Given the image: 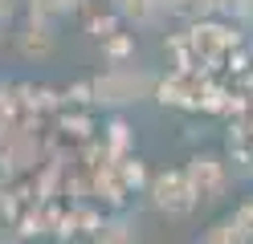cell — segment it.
Instances as JSON below:
<instances>
[{
  "label": "cell",
  "instance_id": "4",
  "mask_svg": "<svg viewBox=\"0 0 253 244\" xmlns=\"http://www.w3.org/2000/svg\"><path fill=\"white\" fill-rule=\"evenodd\" d=\"M188 41L196 45V53L204 49L209 57H216V53H225V49L237 45V33H233L229 25H200V21H196V25H192V37H188Z\"/></svg>",
  "mask_w": 253,
  "mask_h": 244
},
{
  "label": "cell",
  "instance_id": "5",
  "mask_svg": "<svg viewBox=\"0 0 253 244\" xmlns=\"http://www.w3.org/2000/svg\"><path fill=\"white\" fill-rule=\"evenodd\" d=\"M17 49L25 57H49L53 53V25H41V21H29L17 33Z\"/></svg>",
  "mask_w": 253,
  "mask_h": 244
},
{
  "label": "cell",
  "instance_id": "10",
  "mask_svg": "<svg viewBox=\"0 0 253 244\" xmlns=\"http://www.w3.org/2000/svg\"><path fill=\"white\" fill-rule=\"evenodd\" d=\"M98 244H139V236H135V228H126V224H106L98 232Z\"/></svg>",
  "mask_w": 253,
  "mask_h": 244
},
{
  "label": "cell",
  "instance_id": "9",
  "mask_svg": "<svg viewBox=\"0 0 253 244\" xmlns=\"http://www.w3.org/2000/svg\"><path fill=\"white\" fill-rule=\"evenodd\" d=\"M212 12L233 16V21H249L253 16V0H212Z\"/></svg>",
  "mask_w": 253,
  "mask_h": 244
},
{
  "label": "cell",
  "instance_id": "14",
  "mask_svg": "<svg viewBox=\"0 0 253 244\" xmlns=\"http://www.w3.org/2000/svg\"><path fill=\"white\" fill-rule=\"evenodd\" d=\"M4 29H8V25H4V21H0V41H4Z\"/></svg>",
  "mask_w": 253,
  "mask_h": 244
},
{
  "label": "cell",
  "instance_id": "6",
  "mask_svg": "<svg viewBox=\"0 0 253 244\" xmlns=\"http://www.w3.org/2000/svg\"><path fill=\"white\" fill-rule=\"evenodd\" d=\"M106 4L126 25H151L160 16V0H106Z\"/></svg>",
  "mask_w": 253,
  "mask_h": 244
},
{
  "label": "cell",
  "instance_id": "13",
  "mask_svg": "<svg viewBox=\"0 0 253 244\" xmlns=\"http://www.w3.org/2000/svg\"><path fill=\"white\" fill-rule=\"evenodd\" d=\"M61 4H66V12H74L78 4H82V0H61Z\"/></svg>",
  "mask_w": 253,
  "mask_h": 244
},
{
  "label": "cell",
  "instance_id": "8",
  "mask_svg": "<svg viewBox=\"0 0 253 244\" xmlns=\"http://www.w3.org/2000/svg\"><path fill=\"white\" fill-rule=\"evenodd\" d=\"M66 16V4L61 0H29V21H41V25H53Z\"/></svg>",
  "mask_w": 253,
  "mask_h": 244
},
{
  "label": "cell",
  "instance_id": "11",
  "mask_svg": "<svg viewBox=\"0 0 253 244\" xmlns=\"http://www.w3.org/2000/svg\"><path fill=\"white\" fill-rule=\"evenodd\" d=\"M168 8L176 12V16H192V21H196V16H204V12H212V0H171Z\"/></svg>",
  "mask_w": 253,
  "mask_h": 244
},
{
  "label": "cell",
  "instance_id": "7",
  "mask_svg": "<svg viewBox=\"0 0 253 244\" xmlns=\"http://www.w3.org/2000/svg\"><path fill=\"white\" fill-rule=\"evenodd\" d=\"M200 244H253V240H249V232L237 220H220V224H212L209 232H204Z\"/></svg>",
  "mask_w": 253,
  "mask_h": 244
},
{
  "label": "cell",
  "instance_id": "2",
  "mask_svg": "<svg viewBox=\"0 0 253 244\" xmlns=\"http://www.w3.org/2000/svg\"><path fill=\"white\" fill-rule=\"evenodd\" d=\"M151 86H155L151 73H139V70H126V65H119V70H110L106 77L94 81V94H98V102H106V106H126V102L147 98Z\"/></svg>",
  "mask_w": 253,
  "mask_h": 244
},
{
  "label": "cell",
  "instance_id": "3",
  "mask_svg": "<svg viewBox=\"0 0 253 244\" xmlns=\"http://www.w3.org/2000/svg\"><path fill=\"white\" fill-rule=\"evenodd\" d=\"M184 175H188V183H192V191H196L200 204H216L220 195H225L229 175H225V163H220L216 155H196L184 167Z\"/></svg>",
  "mask_w": 253,
  "mask_h": 244
},
{
  "label": "cell",
  "instance_id": "12",
  "mask_svg": "<svg viewBox=\"0 0 253 244\" xmlns=\"http://www.w3.org/2000/svg\"><path fill=\"white\" fill-rule=\"evenodd\" d=\"M12 12H17V0H0V21H12Z\"/></svg>",
  "mask_w": 253,
  "mask_h": 244
},
{
  "label": "cell",
  "instance_id": "1",
  "mask_svg": "<svg viewBox=\"0 0 253 244\" xmlns=\"http://www.w3.org/2000/svg\"><path fill=\"white\" fill-rule=\"evenodd\" d=\"M147 195H151V208L160 211V216H168V220H184V216H192L196 204H200L184 171H160V175L151 179Z\"/></svg>",
  "mask_w": 253,
  "mask_h": 244
}]
</instances>
